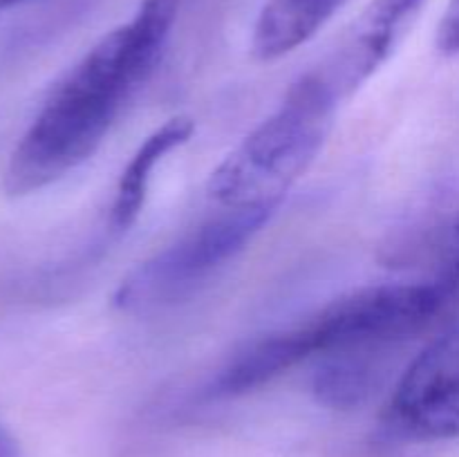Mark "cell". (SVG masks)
Returning <instances> with one entry per match:
<instances>
[{
    "mask_svg": "<svg viewBox=\"0 0 459 457\" xmlns=\"http://www.w3.org/2000/svg\"><path fill=\"white\" fill-rule=\"evenodd\" d=\"M397 352L375 348H350L318 358L314 375V394L318 401L336 410H350L366 403L384 385L394 367Z\"/></svg>",
    "mask_w": 459,
    "mask_h": 457,
    "instance_id": "6",
    "label": "cell"
},
{
    "mask_svg": "<svg viewBox=\"0 0 459 457\" xmlns=\"http://www.w3.org/2000/svg\"><path fill=\"white\" fill-rule=\"evenodd\" d=\"M336 103L321 72L294 81L281 106L215 166L206 184L211 200L224 209L276 211L325 146Z\"/></svg>",
    "mask_w": 459,
    "mask_h": 457,
    "instance_id": "2",
    "label": "cell"
},
{
    "mask_svg": "<svg viewBox=\"0 0 459 457\" xmlns=\"http://www.w3.org/2000/svg\"><path fill=\"white\" fill-rule=\"evenodd\" d=\"M384 421L411 442L459 437V323L435 336L399 376Z\"/></svg>",
    "mask_w": 459,
    "mask_h": 457,
    "instance_id": "4",
    "label": "cell"
},
{
    "mask_svg": "<svg viewBox=\"0 0 459 457\" xmlns=\"http://www.w3.org/2000/svg\"><path fill=\"white\" fill-rule=\"evenodd\" d=\"M182 0H142L126 25L103 36L54 85L4 166L9 195L39 193L88 161L124 103L151 79Z\"/></svg>",
    "mask_w": 459,
    "mask_h": 457,
    "instance_id": "1",
    "label": "cell"
},
{
    "mask_svg": "<svg viewBox=\"0 0 459 457\" xmlns=\"http://www.w3.org/2000/svg\"><path fill=\"white\" fill-rule=\"evenodd\" d=\"M0 457H22L21 444L3 421H0Z\"/></svg>",
    "mask_w": 459,
    "mask_h": 457,
    "instance_id": "10",
    "label": "cell"
},
{
    "mask_svg": "<svg viewBox=\"0 0 459 457\" xmlns=\"http://www.w3.org/2000/svg\"><path fill=\"white\" fill-rule=\"evenodd\" d=\"M27 3V0H0V12H4V9H12L16 7V4H22Z\"/></svg>",
    "mask_w": 459,
    "mask_h": 457,
    "instance_id": "11",
    "label": "cell"
},
{
    "mask_svg": "<svg viewBox=\"0 0 459 457\" xmlns=\"http://www.w3.org/2000/svg\"><path fill=\"white\" fill-rule=\"evenodd\" d=\"M437 49L442 56L459 54V0H448V7L437 27Z\"/></svg>",
    "mask_w": 459,
    "mask_h": 457,
    "instance_id": "9",
    "label": "cell"
},
{
    "mask_svg": "<svg viewBox=\"0 0 459 457\" xmlns=\"http://www.w3.org/2000/svg\"><path fill=\"white\" fill-rule=\"evenodd\" d=\"M193 133H195V121L186 115H178L143 139L117 182L115 200L110 206L112 233H126L137 222L146 204L157 164H161L169 152L184 146L193 137Z\"/></svg>",
    "mask_w": 459,
    "mask_h": 457,
    "instance_id": "7",
    "label": "cell"
},
{
    "mask_svg": "<svg viewBox=\"0 0 459 457\" xmlns=\"http://www.w3.org/2000/svg\"><path fill=\"white\" fill-rule=\"evenodd\" d=\"M426 0H372L352 22L321 76L336 97L354 92L366 83L397 49L420 16Z\"/></svg>",
    "mask_w": 459,
    "mask_h": 457,
    "instance_id": "5",
    "label": "cell"
},
{
    "mask_svg": "<svg viewBox=\"0 0 459 457\" xmlns=\"http://www.w3.org/2000/svg\"><path fill=\"white\" fill-rule=\"evenodd\" d=\"M272 215L273 211L267 209H224V213L204 220L139 263L119 282L112 305L121 312L142 314L186 298L236 258Z\"/></svg>",
    "mask_w": 459,
    "mask_h": 457,
    "instance_id": "3",
    "label": "cell"
},
{
    "mask_svg": "<svg viewBox=\"0 0 459 457\" xmlns=\"http://www.w3.org/2000/svg\"><path fill=\"white\" fill-rule=\"evenodd\" d=\"M345 0H267L255 18L251 54L258 61H278L312 40Z\"/></svg>",
    "mask_w": 459,
    "mask_h": 457,
    "instance_id": "8",
    "label": "cell"
}]
</instances>
